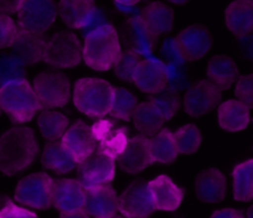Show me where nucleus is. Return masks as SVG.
I'll return each instance as SVG.
<instances>
[{"mask_svg": "<svg viewBox=\"0 0 253 218\" xmlns=\"http://www.w3.org/2000/svg\"><path fill=\"white\" fill-rule=\"evenodd\" d=\"M96 8L94 0H60L57 14L67 28L81 30Z\"/></svg>", "mask_w": 253, "mask_h": 218, "instance_id": "nucleus-26", "label": "nucleus"}, {"mask_svg": "<svg viewBox=\"0 0 253 218\" xmlns=\"http://www.w3.org/2000/svg\"><path fill=\"white\" fill-rule=\"evenodd\" d=\"M41 164L43 168L53 171L57 175L71 173L79 165V162L65 147L61 140L47 142L41 155Z\"/></svg>", "mask_w": 253, "mask_h": 218, "instance_id": "nucleus-25", "label": "nucleus"}, {"mask_svg": "<svg viewBox=\"0 0 253 218\" xmlns=\"http://www.w3.org/2000/svg\"><path fill=\"white\" fill-rule=\"evenodd\" d=\"M84 60V45L76 34L60 31L46 43L43 62L52 69H75Z\"/></svg>", "mask_w": 253, "mask_h": 218, "instance_id": "nucleus-5", "label": "nucleus"}, {"mask_svg": "<svg viewBox=\"0 0 253 218\" xmlns=\"http://www.w3.org/2000/svg\"><path fill=\"white\" fill-rule=\"evenodd\" d=\"M0 218H39L36 213L15 205L9 198H4L0 205Z\"/></svg>", "mask_w": 253, "mask_h": 218, "instance_id": "nucleus-41", "label": "nucleus"}, {"mask_svg": "<svg viewBox=\"0 0 253 218\" xmlns=\"http://www.w3.org/2000/svg\"><path fill=\"white\" fill-rule=\"evenodd\" d=\"M251 109L238 99H228L217 107V120L221 129L228 133L245 130L251 122Z\"/></svg>", "mask_w": 253, "mask_h": 218, "instance_id": "nucleus-23", "label": "nucleus"}, {"mask_svg": "<svg viewBox=\"0 0 253 218\" xmlns=\"http://www.w3.org/2000/svg\"><path fill=\"white\" fill-rule=\"evenodd\" d=\"M104 218H126V217H124V216H122V215H118V213H116V215L109 216V217H104Z\"/></svg>", "mask_w": 253, "mask_h": 218, "instance_id": "nucleus-52", "label": "nucleus"}, {"mask_svg": "<svg viewBox=\"0 0 253 218\" xmlns=\"http://www.w3.org/2000/svg\"><path fill=\"white\" fill-rule=\"evenodd\" d=\"M221 99L222 91L206 78L187 88L182 99V107L189 117L200 118L217 108Z\"/></svg>", "mask_w": 253, "mask_h": 218, "instance_id": "nucleus-11", "label": "nucleus"}, {"mask_svg": "<svg viewBox=\"0 0 253 218\" xmlns=\"http://www.w3.org/2000/svg\"><path fill=\"white\" fill-rule=\"evenodd\" d=\"M133 83L139 91L147 94H155L169 86L167 66L157 60L143 59Z\"/></svg>", "mask_w": 253, "mask_h": 218, "instance_id": "nucleus-17", "label": "nucleus"}, {"mask_svg": "<svg viewBox=\"0 0 253 218\" xmlns=\"http://www.w3.org/2000/svg\"><path fill=\"white\" fill-rule=\"evenodd\" d=\"M233 198L238 202L253 200V159L237 164L232 170Z\"/></svg>", "mask_w": 253, "mask_h": 218, "instance_id": "nucleus-30", "label": "nucleus"}, {"mask_svg": "<svg viewBox=\"0 0 253 218\" xmlns=\"http://www.w3.org/2000/svg\"><path fill=\"white\" fill-rule=\"evenodd\" d=\"M113 101V86L106 79L87 77L75 83L74 104L77 110L92 119L109 114Z\"/></svg>", "mask_w": 253, "mask_h": 218, "instance_id": "nucleus-4", "label": "nucleus"}, {"mask_svg": "<svg viewBox=\"0 0 253 218\" xmlns=\"http://www.w3.org/2000/svg\"><path fill=\"white\" fill-rule=\"evenodd\" d=\"M148 101L152 102L163 114L165 120H169L179 112L181 107V98L176 89L167 87L155 94H150Z\"/></svg>", "mask_w": 253, "mask_h": 218, "instance_id": "nucleus-33", "label": "nucleus"}, {"mask_svg": "<svg viewBox=\"0 0 253 218\" xmlns=\"http://www.w3.org/2000/svg\"><path fill=\"white\" fill-rule=\"evenodd\" d=\"M117 127L116 123L111 119H104V118H101V119L97 120L93 125L91 127L92 133H93L94 138L97 139V142L103 139L107 134L112 132L114 128Z\"/></svg>", "mask_w": 253, "mask_h": 218, "instance_id": "nucleus-44", "label": "nucleus"}, {"mask_svg": "<svg viewBox=\"0 0 253 218\" xmlns=\"http://www.w3.org/2000/svg\"><path fill=\"white\" fill-rule=\"evenodd\" d=\"M60 218H89V215L82 210L72 213H60Z\"/></svg>", "mask_w": 253, "mask_h": 218, "instance_id": "nucleus-48", "label": "nucleus"}, {"mask_svg": "<svg viewBox=\"0 0 253 218\" xmlns=\"http://www.w3.org/2000/svg\"><path fill=\"white\" fill-rule=\"evenodd\" d=\"M69 118L52 109H42L38 118V125L41 135L47 142L60 140L69 129Z\"/></svg>", "mask_w": 253, "mask_h": 218, "instance_id": "nucleus-31", "label": "nucleus"}, {"mask_svg": "<svg viewBox=\"0 0 253 218\" xmlns=\"http://www.w3.org/2000/svg\"><path fill=\"white\" fill-rule=\"evenodd\" d=\"M195 192L205 203L222 202L227 192L226 176L216 168L205 169L196 176Z\"/></svg>", "mask_w": 253, "mask_h": 218, "instance_id": "nucleus-19", "label": "nucleus"}, {"mask_svg": "<svg viewBox=\"0 0 253 218\" xmlns=\"http://www.w3.org/2000/svg\"><path fill=\"white\" fill-rule=\"evenodd\" d=\"M114 3L118 4L121 6H126V8H132V6L137 5L138 3H140L142 0H113Z\"/></svg>", "mask_w": 253, "mask_h": 218, "instance_id": "nucleus-49", "label": "nucleus"}, {"mask_svg": "<svg viewBox=\"0 0 253 218\" xmlns=\"http://www.w3.org/2000/svg\"><path fill=\"white\" fill-rule=\"evenodd\" d=\"M210 218H246L245 213L236 208H222L212 212Z\"/></svg>", "mask_w": 253, "mask_h": 218, "instance_id": "nucleus-46", "label": "nucleus"}, {"mask_svg": "<svg viewBox=\"0 0 253 218\" xmlns=\"http://www.w3.org/2000/svg\"><path fill=\"white\" fill-rule=\"evenodd\" d=\"M142 56L138 53L132 52V51H123L114 65V73H116L117 78L121 79L122 82H126V83H133L134 81V76L137 73V70L139 67L140 62H142Z\"/></svg>", "mask_w": 253, "mask_h": 218, "instance_id": "nucleus-37", "label": "nucleus"}, {"mask_svg": "<svg viewBox=\"0 0 253 218\" xmlns=\"http://www.w3.org/2000/svg\"><path fill=\"white\" fill-rule=\"evenodd\" d=\"M167 66L168 78H169V86L176 89L177 92L181 91L190 81V74L187 69H185L181 64L176 65H165Z\"/></svg>", "mask_w": 253, "mask_h": 218, "instance_id": "nucleus-40", "label": "nucleus"}, {"mask_svg": "<svg viewBox=\"0 0 253 218\" xmlns=\"http://www.w3.org/2000/svg\"><path fill=\"white\" fill-rule=\"evenodd\" d=\"M61 142L79 164L93 154L98 146V142L94 138L91 127H88L84 120H77L70 125L61 138Z\"/></svg>", "mask_w": 253, "mask_h": 218, "instance_id": "nucleus-16", "label": "nucleus"}, {"mask_svg": "<svg viewBox=\"0 0 253 218\" xmlns=\"http://www.w3.org/2000/svg\"><path fill=\"white\" fill-rule=\"evenodd\" d=\"M206 76L221 91H227L240 77L237 64L227 55H215L209 60Z\"/></svg>", "mask_w": 253, "mask_h": 218, "instance_id": "nucleus-24", "label": "nucleus"}, {"mask_svg": "<svg viewBox=\"0 0 253 218\" xmlns=\"http://www.w3.org/2000/svg\"><path fill=\"white\" fill-rule=\"evenodd\" d=\"M138 106V99L132 92L123 87H113V101H112L109 115L116 119L129 122Z\"/></svg>", "mask_w": 253, "mask_h": 218, "instance_id": "nucleus-32", "label": "nucleus"}, {"mask_svg": "<svg viewBox=\"0 0 253 218\" xmlns=\"http://www.w3.org/2000/svg\"><path fill=\"white\" fill-rule=\"evenodd\" d=\"M77 175L86 188L109 185L116 175V159L96 150L77 165Z\"/></svg>", "mask_w": 253, "mask_h": 218, "instance_id": "nucleus-12", "label": "nucleus"}, {"mask_svg": "<svg viewBox=\"0 0 253 218\" xmlns=\"http://www.w3.org/2000/svg\"><path fill=\"white\" fill-rule=\"evenodd\" d=\"M162 59L164 60V65H176L184 62L176 45H175L174 38L164 42L162 48Z\"/></svg>", "mask_w": 253, "mask_h": 218, "instance_id": "nucleus-42", "label": "nucleus"}, {"mask_svg": "<svg viewBox=\"0 0 253 218\" xmlns=\"http://www.w3.org/2000/svg\"><path fill=\"white\" fill-rule=\"evenodd\" d=\"M236 99L242 102L250 109H253V73L238 77L235 86Z\"/></svg>", "mask_w": 253, "mask_h": 218, "instance_id": "nucleus-39", "label": "nucleus"}, {"mask_svg": "<svg viewBox=\"0 0 253 218\" xmlns=\"http://www.w3.org/2000/svg\"><path fill=\"white\" fill-rule=\"evenodd\" d=\"M0 109L6 113L13 124H25L42 110L33 86L28 79L0 86Z\"/></svg>", "mask_w": 253, "mask_h": 218, "instance_id": "nucleus-3", "label": "nucleus"}, {"mask_svg": "<svg viewBox=\"0 0 253 218\" xmlns=\"http://www.w3.org/2000/svg\"><path fill=\"white\" fill-rule=\"evenodd\" d=\"M23 0H0V14H11L18 13Z\"/></svg>", "mask_w": 253, "mask_h": 218, "instance_id": "nucleus-47", "label": "nucleus"}, {"mask_svg": "<svg viewBox=\"0 0 253 218\" xmlns=\"http://www.w3.org/2000/svg\"><path fill=\"white\" fill-rule=\"evenodd\" d=\"M122 52L118 30L112 24L101 26L84 36V61L94 71L104 72L113 69Z\"/></svg>", "mask_w": 253, "mask_h": 218, "instance_id": "nucleus-2", "label": "nucleus"}, {"mask_svg": "<svg viewBox=\"0 0 253 218\" xmlns=\"http://www.w3.org/2000/svg\"><path fill=\"white\" fill-rule=\"evenodd\" d=\"M168 1L171 4H175V5H182V4L187 3L189 0H168Z\"/></svg>", "mask_w": 253, "mask_h": 218, "instance_id": "nucleus-50", "label": "nucleus"}, {"mask_svg": "<svg viewBox=\"0 0 253 218\" xmlns=\"http://www.w3.org/2000/svg\"><path fill=\"white\" fill-rule=\"evenodd\" d=\"M153 201L158 211H175L184 200L185 191L168 175H159L149 181Z\"/></svg>", "mask_w": 253, "mask_h": 218, "instance_id": "nucleus-20", "label": "nucleus"}, {"mask_svg": "<svg viewBox=\"0 0 253 218\" xmlns=\"http://www.w3.org/2000/svg\"><path fill=\"white\" fill-rule=\"evenodd\" d=\"M26 79V70L23 62L13 53L0 55V86Z\"/></svg>", "mask_w": 253, "mask_h": 218, "instance_id": "nucleus-36", "label": "nucleus"}, {"mask_svg": "<svg viewBox=\"0 0 253 218\" xmlns=\"http://www.w3.org/2000/svg\"><path fill=\"white\" fill-rule=\"evenodd\" d=\"M53 179L45 173H35L25 176L18 182L14 193L16 202L35 210L52 207Z\"/></svg>", "mask_w": 253, "mask_h": 218, "instance_id": "nucleus-7", "label": "nucleus"}, {"mask_svg": "<svg viewBox=\"0 0 253 218\" xmlns=\"http://www.w3.org/2000/svg\"><path fill=\"white\" fill-rule=\"evenodd\" d=\"M134 127L140 134L148 138L154 137L163 129V125L167 122L162 113L150 101L138 103L137 109L132 118Z\"/></svg>", "mask_w": 253, "mask_h": 218, "instance_id": "nucleus-28", "label": "nucleus"}, {"mask_svg": "<svg viewBox=\"0 0 253 218\" xmlns=\"http://www.w3.org/2000/svg\"><path fill=\"white\" fill-rule=\"evenodd\" d=\"M16 14L19 29L43 35L55 24L57 4L53 0H23Z\"/></svg>", "mask_w": 253, "mask_h": 218, "instance_id": "nucleus-8", "label": "nucleus"}, {"mask_svg": "<svg viewBox=\"0 0 253 218\" xmlns=\"http://www.w3.org/2000/svg\"><path fill=\"white\" fill-rule=\"evenodd\" d=\"M139 16L159 36L169 34L174 28V9L163 1H152L145 5Z\"/></svg>", "mask_w": 253, "mask_h": 218, "instance_id": "nucleus-27", "label": "nucleus"}, {"mask_svg": "<svg viewBox=\"0 0 253 218\" xmlns=\"http://www.w3.org/2000/svg\"><path fill=\"white\" fill-rule=\"evenodd\" d=\"M177 149L182 155H193L200 149L203 135L196 124H185L174 133Z\"/></svg>", "mask_w": 253, "mask_h": 218, "instance_id": "nucleus-34", "label": "nucleus"}, {"mask_svg": "<svg viewBox=\"0 0 253 218\" xmlns=\"http://www.w3.org/2000/svg\"><path fill=\"white\" fill-rule=\"evenodd\" d=\"M19 26L8 14H0V50L9 48L13 45Z\"/></svg>", "mask_w": 253, "mask_h": 218, "instance_id": "nucleus-38", "label": "nucleus"}, {"mask_svg": "<svg viewBox=\"0 0 253 218\" xmlns=\"http://www.w3.org/2000/svg\"><path fill=\"white\" fill-rule=\"evenodd\" d=\"M238 50H240L241 55L246 59H253V35L243 36V37H238Z\"/></svg>", "mask_w": 253, "mask_h": 218, "instance_id": "nucleus-45", "label": "nucleus"}, {"mask_svg": "<svg viewBox=\"0 0 253 218\" xmlns=\"http://www.w3.org/2000/svg\"><path fill=\"white\" fill-rule=\"evenodd\" d=\"M46 43L47 41L45 40L43 35L19 29L18 35L10 47L11 53L15 55L25 67L34 66L43 61Z\"/></svg>", "mask_w": 253, "mask_h": 218, "instance_id": "nucleus-18", "label": "nucleus"}, {"mask_svg": "<svg viewBox=\"0 0 253 218\" xmlns=\"http://www.w3.org/2000/svg\"><path fill=\"white\" fill-rule=\"evenodd\" d=\"M38 154L39 143L31 128H10L0 137V173L18 175L33 165Z\"/></svg>", "mask_w": 253, "mask_h": 218, "instance_id": "nucleus-1", "label": "nucleus"}, {"mask_svg": "<svg viewBox=\"0 0 253 218\" xmlns=\"http://www.w3.org/2000/svg\"><path fill=\"white\" fill-rule=\"evenodd\" d=\"M128 133L129 130L126 127H116L103 139L99 140L97 150L117 160L128 144Z\"/></svg>", "mask_w": 253, "mask_h": 218, "instance_id": "nucleus-35", "label": "nucleus"}, {"mask_svg": "<svg viewBox=\"0 0 253 218\" xmlns=\"http://www.w3.org/2000/svg\"><path fill=\"white\" fill-rule=\"evenodd\" d=\"M117 162L121 170L129 175H137L154 164L149 138L143 134L130 138L126 149L117 157Z\"/></svg>", "mask_w": 253, "mask_h": 218, "instance_id": "nucleus-15", "label": "nucleus"}, {"mask_svg": "<svg viewBox=\"0 0 253 218\" xmlns=\"http://www.w3.org/2000/svg\"><path fill=\"white\" fill-rule=\"evenodd\" d=\"M121 45L126 50L138 53L140 56H148L157 47L159 35L155 34L139 15L128 18L121 24L118 29Z\"/></svg>", "mask_w": 253, "mask_h": 218, "instance_id": "nucleus-9", "label": "nucleus"}, {"mask_svg": "<svg viewBox=\"0 0 253 218\" xmlns=\"http://www.w3.org/2000/svg\"><path fill=\"white\" fill-rule=\"evenodd\" d=\"M33 88L42 109L62 108L71 97V83L62 72H41L34 78Z\"/></svg>", "mask_w": 253, "mask_h": 218, "instance_id": "nucleus-6", "label": "nucleus"}, {"mask_svg": "<svg viewBox=\"0 0 253 218\" xmlns=\"http://www.w3.org/2000/svg\"><path fill=\"white\" fill-rule=\"evenodd\" d=\"M150 152L154 162L164 165L172 164L180 154L174 133L168 128H163L158 134L150 138Z\"/></svg>", "mask_w": 253, "mask_h": 218, "instance_id": "nucleus-29", "label": "nucleus"}, {"mask_svg": "<svg viewBox=\"0 0 253 218\" xmlns=\"http://www.w3.org/2000/svg\"><path fill=\"white\" fill-rule=\"evenodd\" d=\"M107 24H109L107 14L104 13L103 9L96 8L94 9L93 14L91 15V18L88 19V21L86 23V25H84L81 30H82V33H84V35L86 36L87 34L91 33V31L96 30V29L101 28V26H103V25H107Z\"/></svg>", "mask_w": 253, "mask_h": 218, "instance_id": "nucleus-43", "label": "nucleus"}, {"mask_svg": "<svg viewBox=\"0 0 253 218\" xmlns=\"http://www.w3.org/2000/svg\"><path fill=\"white\" fill-rule=\"evenodd\" d=\"M174 41L184 62H194L208 55L212 46V35L208 26L193 24L182 29Z\"/></svg>", "mask_w": 253, "mask_h": 218, "instance_id": "nucleus-13", "label": "nucleus"}, {"mask_svg": "<svg viewBox=\"0 0 253 218\" xmlns=\"http://www.w3.org/2000/svg\"><path fill=\"white\" fill-rule=\"evenodd\" d=\"M1 112H3V110H1V109H0V115H1Z\"/></svg>", "mask_w": 253, "mask_h": 218, "instance_id": "nucleus-53", "label": "nucleus"}, {"mask_svg": "<svg viewBox=\"0 0 253 218\" xmlns=\"http://www.w3.org/2000/svg\"><path fill=\"white\" fill-rule=\"evenodd\" d=\"M246 218H253V205L248 207L247 212H246Z\"/></svg>", "mask_w": 253, "mask_h": 218, "instance_id": "nucleus-51", "label": "nucleus"}, {"mask_svg": "<svg viewBox=\"0 0 253 218\" xmlns=\"http://www.w3.org/2000/svg\"><path fill=\"white\" fill-rule=\"evenodd\" d=\"M87 188L79 179L53 180L52 206L60 213H72L84 210Z\"/></svg>", "mask_w": 253, "mask_h": 218, "instance_id": "nucleus-14", "label": "nucleus"}, {"mask_svg": "<svg viewBox=\"0 0 253 218\" xmlns=\"http://www.w3.org/2000/svg\"><path fill=\"white\" fill-rule=\"evenodd\" d=\"M118 211L126 218H149L157 211L149 182L134 180L118 196Z\"/></svg>", "mask_w": 253, "mask_h": 218, "instance_id": "nucleus-10", "label": "nucleus"}, {"mask_svg": "<svg viewBox=\"0 0 253 218\" xmlns=\"http://www.w3.org/2000/svg\"><path fill=\"white\" fill-rule=\"evenodd\" d=\"M225 24L237 38L253 34V0H233L228 4L225 10Z\"/></svg>", "mask_w": 253, "mask_h": 218, "instance_id": "nucleus-21", "label": "nucleus"}, {"mask_svg": "<svg viewBox=\"0 0 253 218\" xmlns=\"http://www.w3.org/2000/svg\"><path fill=\"white\" fill-rule=\"evenodd\" d=\"M84 211L93 218H104L116 215L118 211V196L109 185L87 188Z\"/></svg>", "mask_w": 253, "mask_h": 218, "instance_id": "nucleus-22", "label": "nucleus"}]
</instances>
